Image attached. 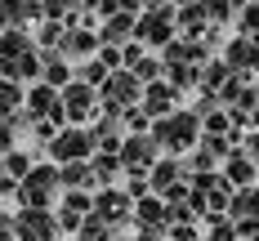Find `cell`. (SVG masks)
I'll list each match as a JSON object with an SVG mask.
<instances>
[{
	"label": "cell",
	"instance_id": "obj_34",
	"mask_svg": "<svg viewBox=\"0 0 259 241\" xmlns=\"http://www.w3.org/2000/svg\"><path fill=\"white\" fill-rule=\"evenodd\" d=\"M72 9H99V0H67Z\"/></svg>",
	"mask_w": 259,
	"mask_h": 241
},
{
	"label": "cell",
	"instance_id": "obj_7",
	"mask_svg": "<svg viewBox=\"0 0 259 241\" xmlns=\"http://www.w3.org/2000/svg\"><path fill=\"white\" fill-rule=\"evenodd\" d=\"M121 170L125 174H152V165L161 161V143L152 138V130L148 134H125V143H121Z\"/></svg>",
	"mask_w": 259,
	"mask_h": 241
},
{
	"label": "cell",
	"instance_id": "obj_13",
	"mask_svg": "<svg viewBox=\"0 0 259 241\" xmlns=\"http://www.w3.org/2000/svg\"><path fill=\"white\" fill-rule=\"evenodd\" d=\"M224 63L233 67L237 76H246V72H259V40H250V36H237L233 45L224 50Z\"/></svg>",
	"mask_w": 259,
	"mask_h": 241
},
{
	"label": "cell",
	"instance_id": "obj_15",
	"mask_svg": "<svg viewBox=\"0 0 259 241\" xmlns=\"http://www.w3.org/2000/svg\"><path fill=\"white\" fill-rule=\"evenodd\" d=\"M0 23L27 31L31 23H40V0H0Z\"/></svg>",
	"mask_w": 259,
	"mask_h": 241
},
{
	"label": "cell",
	"instance_id": "obj_2",
	"mask_svg": "<svg viewBox=\"0 0 259 241\" xmlns=\"http://www.w3.org/2000/svg\"><path fill=\"white\" fill-rule=\"evenodd\" d=\"M175 36H179V23H175V5H170V0L139 9V18H134V40H139V45H148V50H165Z\"/></svg>",
	"mask_w": 259,
	"mask_h": 241
},
{
	"label": "cell",
	"instance_id": "obj_11",
	"mask_svg": "<svg viewBox=\"0 0 259 241\" xmlns=\"http://www.w3.org/2000/svg\"><path fill=\"white\" fill-rule=\"evenodd\" d=\"M130 210H134V197H130L125 187H99L94 192V214L107 219V223H121Z\"/></svg>",
	"mask_w": 259,
	"mask_h": 241
},
{
	"label": "cell",
	"instance_id": "obj_16",
	"mask_svg": "<svg viewBox=\"0 0 259 241\" xmlns=\"http://www.w3.org/2000/svg\"><path fill=\"white\" fill-rule=\"evenodd\" d=\"M224 179L233 187H255L259 183V161L246 157V152H233V157L224 161Z\"/></svg>",
	"mask_w": 259,
	"mask_h": 241
},
{
	"label": "cell",
	"instance_id": "obj_10",
	"mask_svg": "<svg viewBox=\"0 0 259 241\" xmlns=\"http://www.w3.org/2000/svg\"><path fill=\"white\" fill-rule=\"evenodd\" d=\"M139 107H143L152 121H161V116L179 112V89L161 76V80H152V85H143V103H139Z\"/></svg>",
	"mask_w": 259,
	"mask_h": 241
},
{
	"label": "cell",
	"instance_id": "obj_36",
	"mask_svg": "<svg viewBox=\"0 0 259 241\" xmlns=\"http://www.w3.org/2000/svg\"><path fill=\"white\" fill-rule=\"evenodd\" d=\"M0 31H9V27H5V23H0Z\"/></svg>",
	"mask_w": 259,
	"mask_h": 241
},
{
	"label": "cell",
	"instance_id": "obj_33",
	"mask_svg": "<svg viewBox=\"0 0 259 241\" xmlns=\"http://www.w3.org/2000/svg\"><path fill=\"white\" fill-rule=\"evenodd\" d=\"M241 152H246V157H255V161H259V130H250V134H246V138H241Z\"/></svg>",
	"mask_w": 259,
	"mask_h": 241
},
{
	"label": "cell",
	"instance_id": "obj_23",
	"mask_svg": "<svg viewBox=\"0 0 259 241\" xmlns=\"http://www.w3.org/2000/svg\"><path fill=\"white\" fill-rule=\"evenodd\" d=\"M134 206H139V223H143V228H165V223H170V210H165V201H161V197H143V201H134Z\"/></svg>",
	"mask_w": 259,
	"mask_h": 241
},
{
	"label": "cell",
	"instance_id": "obj_30",
	"mask_svg": "<svg viewBox=\"0 0 259 241\" xmlns=\"http://www.w3.org/2000/svg\"><path fill=\"white\" fill-rule=\"evenodd\" d=\"M237 31H241V36H259V0H250V5L237 14Z\"/></svg>",
	"mask_w": 259,
	"mask_h": 241
},
{
	"label": "cell",
	"instance_id": "obj_18",
	"mask_svg": "<svg viewBox=\"0 0 259 241\" xmlns=\"http://www.w3.org/2000/svg\"><path fill=\"white\" fill-rule=\"evenodd\" d=\"M58 179H63V192H99V183H94V170H90V161H72V165H58Z\"/></svg>",
	"mask_w": 259,
	"mask_h": 241
},
{
	"label": "cell",
	"instance_id": "obj_22",
	"mask_svg": "<svg viewBox=\"0 0 259 241\" xmlns=\"http://www.w3.org/2000/svg\"><path fill=\"white\" fill-rule=\"evenodd\" d=\"M228 214H233V219H241V223H246V219H255V223H259V187H237Z\"/></svg>",
	"mask_w": 259,
	"mask_h": 241
},
{
	"label": "cell",
	"instance_id": "obj_5",
	"mask_svg": "<svg viewBox=\"0 0 259 241\" xmlns=\"http://www.w3.org/2000/svg\"><path fill=\"white\" fill-rule=\"evenodd\" d=\"M99 103H103V112H125V107H139V103H143V80L134 76L130 67L112 72V76L99 85Z\"/></svg>",
	"mask_w": 259,
	"mask_h": 241
},
{
	"label": "cell",
	"instance_id": "obj_8",
	"mask_svg": "<svg viewBox=\"0 0 259 241\" xmlns=\"http://www.w3.org/2000/svg\"><path fill=\"white\" fill-rule=\"evenodd\" d=\"M14 232L18 241H58V214L40 206H23L14 214Z\"/></svg>",
	"mask_w": 259,
	"mask_h": 241
},
{
	"label": "cell",
	"instance_id": "obj_32",
	"mask_svg": "<svg viewBox=\"0 0 259 241\" xmlns=\"http://www.w3.org/2000/svg\"><path fill=\"white\" fill-rule=\"evenodd\" d=\"M14 138H18V134L9 130V121H0V157H5V152H14Z\"/></svg>",
	"mask_w": 259,
	"mask_h": 241
},
{
	"label": "cell",
	"instance_id": "obj_27",
	"mask_svg": "<svg viewBox=\"0 0 259 241\" xmlns=\"http://www.w3.org/2000/svg\"><path fill=\"white\" fill-rule=\"evenodd\" d=\"M210 14V23H228V18H237L241 9H246V0H201Z\"/></svg>",
	"mask_w": 259,
	"mask_h": 241
},
{
	"label": "cell",
	"instance_id": "obj_37",
	"mask_svg": "<svg viewBox=\"0 0 259 241\" xmlns=\"http://www.w3.org/2000/svg\"><path fill=\"white\" fill-rule=\"evenodd\" d=\"M255 89H259V85H255Z\"/></svg>",
	"mask_w": 259,
	"mask_h": 241
},
{
	"label": "cell",
	"instance_id": "obj_21",
	"mask_svg": "<svg viewBox=\"0 0 259 241\" xmlns=\"http://www.w3.org/2000/svg\"><path fill=\"white\" fill-rule=\"evenodd\" d=\"M90 170H94V183L99 187H116L121 157H116V152H94V157H90Z\"/></svg>",
	"mask_w": 259,
	"mask_h": 241
},
{
	"label": "cell",
	"instance_id": "obj_31",
	"mask_svg": "<svg viewBox=\"0 0 259 241\" xmlns=\"http://www.w3.org/2000/svg\"><path fill=\"white\" fill-rule=\"evenodd\" d=\"M139 9H143L139 0H99L94 14H99V18H112V14H139Z\"/></svg>",
	"mask_w": 259,
	"mask_h": 241
},
{
	"label": "cell",
	"instance_id": "obj_17",
	"mask_svg": "<svg viewBox=\"0 0 259 241\" xmlns=\"http://www.w3.org/2000/svg\"><path fill=\"white\" fill-rule=\"evenodd\" d=\"M134 18H139V14H112V18H103L99 40H103V45H116V50L130 45V40H134Z\"/></svg>",
	"mask_w": 259,
	"mask_h": 241
},
{
	"label": "cell",
	"instance_id": "obj_25",
	"mask_svg": "<svg viewBox=\"0 0 259 241\" xmlns=\"http://www.w3.org/2000/svg\"><path fill=\"white\" fill-rule=\"evenodd\" d=\"M116 237V223H107V219H99V214H90L85 223H80L76 241H112Z\"/></svg>",
	"mask_w": 259,
	"mask_h": 241
},
{
	"label": "cell",
	"instance_id": "obj_3",
	"mask_svg": "<svg viewBox=\"0 0 259 241\" xmlns=\"http://www.w3.org/2000/svg\"><path fill=\"white\" fill-rule=\"evenodd\" d=\"M14 197H18V206H40V210H50L54 197H63V179H58L54 161H36V165H31V174L18 183Z\"/></svg>",
	"mask_w": 259,
	"mask_h": 241
},
{
	"label": "cell",
	"instance_id": "obj_1",
	"mask_svg": "<svg viewBox=\"0 0 259 241\" xmlns=\"http://www.w3.org/2000/svg\"><path fill=\"white\" fill-rule=\"evenodd\" d=\"M152 138L161 143V152H192L197 143H201V116L192 112V107H179V112H170V116H161L152 121Z\"/></svg>",
	"mask_w": 259,
	"mask_h": 241
},
{
	"label": "cell",
	"instance_id": "obj_4",
	"mask_svg": "<svg viewBox=\"0 0 259 241\" xmlns=\"http://www.w3.org/2000/svg\"><path fill=\"white\" fill-rule=\"evenodd\" d=\"M45 157H50L54 165L90 161V157H94V130H90V125H63V130L45 143Z\"/></svg>",
	"mask_w": 259,
	"mask_h": 241
},
{
	"label": "cell",
	"instance_id": "obj_9",
	"mask_svg": "<svg viewBox=\"0 0 259 241\" xmlns=\"http://www.w3.org/2000/svg\"><path fill=\"white\" fill-rule=\"evenodd\" d=\"M99 50H103L99 27H72V23H67L63 40H58V54H63L67 63H85V58H94Z\"/></svg>",
	"mask_w": 259,
	"mask_h": 241
},
{
	"label": "cell",
	"instance_id": "obj_26",
	"mask_svg": "<svg viewBox=\"0 0 259 241\" xmlns=\"http://www.w3.org/2000/svg\"><path fill=\"white\" fill-rule=\"evenodd\" d=\"M0 165H5V174H9V179H18V183H23L27 174H31V165H36V161L14 148V152H5V157H0Z\"/></svg>",
	"mask_w": 259,
	"mask_h": 241
},
{
	"label": "cell",
	"instance_id": "obj_29",
	"mask_svg": "<svg viewBox=\"0 0 259 241\" xmlns=\"http://www.w3.org/2000/svg\"><path fill=\"white\" fill-rule=\"evenodd\" d=\"M63 31H67V23H40V31H36V45H40V50H58Z\"/></svg>",
	"mask_w": 259,
	"mask_h": 241
},
{
	"label": "cell",
	"instance_id": "obj_35",
	"mask_svg": "<svg viewBox=\"0 0 259 241\" xmlns=\"http://www.w3.org/2000/svg\"><path fill=\"white\" fill-rule=\"evenodd\" d=\"M139 5H143V9H148V5H161V0H139Z\"/></svg>",
	"mask_w": 259,
	"mask_h": 241
},
{
	"label": "cell",
	"instance_id": "obj_12",
	"mask_svg": "<svg viewBox=\"0 0 259 241\" xmlns=\"http://www.w3.org/2000/svg\"><path fill=\"white\" fill-rule=\"evenodd\" d=\"M40 80L54 85V89H63V85L76 80V63H67L58 50H40Z\"/></svg>",
	"mask_w": 259,
	"mask_h": 241
},
{
	"label": "cell",
	"instance_id": "obj_28",
	"mask_svg": "<svg viewBox=\"0 0 259 241\" xmlns=\"http://www.w3.org/2000/svg\"><path fill=\"white\" fill-rule=\"evenodd\" d=\"M130 72L143 80V85H152V80H161V76H165V63H161V58H152V54H143V58H139V63L130 67Z\"/></svg>",
	"mask_w": 259,
	"mask_h": 241
},
{
	"label": "cell",
	"instance_id": "obj_24",
	"mask_svg": "<svg viewBox=\"0 0 259 241\" xmlns=\"http://www.w3.org/2000/svg\"><path fill=\"white\" fill-rule=\"evenodd\" d=\"M107 76H112V67H107V63L99 58V54H94V58H85V63H76V80L94 85V89H99V85H103Z\"/></svg>",
	"mask_w": 259,
	"mask_h": 241
},
{
	"label": "cell",
	"instance_id": "obj_20",
	"mask_svg": "<svg viewBox=\"0 0 259 241\" xmlns=\"http://www.w3.org/2000/svg\"><path fill=\"white\" fill-rule=\"evenodd\" d=\"M23 107H27V85H18V80H5V76H0V121L18 116Z\"/></svg>",
	"mask_w": 259,
	"mask_h": 241
},
{
	"label": "cell",
	"instance_id": "obj_19",
	"mask_svg": "<svg viewBox=\"0 0 259 241\" xmlns=\"http://www.w3.org/2000/svg\"><path fill=\"white\" fill-rule=\"evenodd\" d=\"M183 174H188V170H183L179 161H156V165H152V174H148V183H152L156 197H165V192H170L175 183H183Z\"/></svg>",
	"mask_w": 259,
	"mask_h": 241
},
{
	"label": "cell",
	"instance_id": "obj_6",
	"mask_svg": "<svg viewBox=\"0 0 259 241\" xmlns=\"http://www.w3.org/2000/svg\"><path fill=\"white\" fill-rule=\"evenodd\" d=\"M63 112H67V125H94V121L103 116L99 89H94V85H85V80L63 85Z\"/></svg>",
	"mask_w": 259,
	"mask_h": 241
},
{
	"label": "cell",
	"instance_id": "obj_14",
	"mask_svg": "<svg viewBox=\"0 0 259 241\" xmlns=\"http://www.w3.org/2000/svg\"><path fill=\"white\" fill-rule=\"evenodd\" d=\"M175 23H179L183 40H201L210 31V14H206V5L197 0V5H179V9H175Z\"/></svg>",
	"mask_w": 259,
	"mask_h": 241
}]
</instances>
